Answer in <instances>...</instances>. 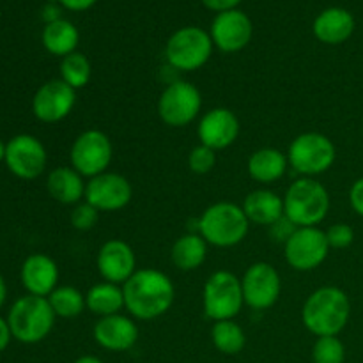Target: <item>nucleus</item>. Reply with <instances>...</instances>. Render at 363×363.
<instances>
[{
    "label": "nucleus",
    "instance_id": "1a4fd4ad",
    "mask_svg": "<svg viewBox=\"0 0 363 363\" xmlns=\"http://www.w3.org/2000/svg\"><path fill=\"white\" fill-rule=\"evenodd\" d=\"M201 91L190 82H170L158 98L160 119L170 128H184L191 124L201 113Z\"/></svg>",
    "mask_w": 363,
    "mask_h": 363
},
{
    "label": "nucleus",
    "instance_id": "aec40b11",
    "mask_svg": "<svg viewBox=\"0 0 363 363\" xmlns=\"http://www.w3.org/2000/svg\"><path fill=\"white\" fill-rule=\"evenodd\" d=\"M21 282L28 294L48 298L59 282L57 262L45 254L28 255L21 266Z\"/></svg>",
    "mask_w": 363,
    "mask_h": 363
},
{
    "label": "nucleus",
    "instance_id": "412c9836",
    "mask_svg": "<svg viewBox=\"0 0 363 363\" xmlns=\"http://www.w3.org/2000/svg\"><path fill=\"white\" fill-rule=\"evenodd\" d=\"M314 35L325 45H342L353 35L354 16L342 7H328L314 20Z\"/></svg>",
    "mask_w": 363,
    "mask_h": 363
},
{
    "label": "nucleus",
    "instance_id": "20e7f679",
    "mask_svg": "<svg viewBox=\"0 0 363 363\" xmlns=\"http://www.w3.org/2000/svg\"><path fill=\"white\" fill-rule=\"evenodd\" d=\"M328 211V190L314 177L294 181L284 195V215L296 227H318Z\"/></svg>",
    "mask_w": 363,
    "mask_h": 363
},
{
    "label": "nucleus",
    "instance_id": "f257e3e1",
    "mask_svg": "<svg viewBox=\"0 0 363 363\" xmlns=\"http://www.w3.org/2000/svg\"><path fill=\"white\" fill-rule=\"evenodd\" d=\"M124 307L140 321L162 318L170 311L176 287L169 275L155 268H142L123 284Z\"/></svg>",
    "mask_w": 363,
    "mask_h": 363
},
{
    "label": "nucleus",
    "instance_id": "c85d7f7f",
    "mask_svg": "<svg viewBox=\"0 0 363 363\" xmlns=\"http://www.w3.org/2000/svg\"><path fill=\"white\" fill-rule=\"evenodd\" d=\"M50 307L57 318H78L87 308L85 294L73 286H60L48 296Z\"/></svg>",
    "mask_w": 363,
    "mask_h": 363
},
{
    "label": "nucleus",
    "instance_id": "f704fd0d",
    "mask_svg": "<svg viewBox=\"0 0 363 363\" xmlns=\"http://www.w3.org/2000/svg\"><path fill=\"white\" fill-rule=\"evenodd\" d=\"M268 229H269V236L273 238V241H277V243L286 245L287 240H289V238L293 236L294 230H296L298 227L294 225V223L291 222V220L287 218L286 215H284L282 218L277 220V222L273 223V225H269Z\"/></svg>",
    "mask_w": 363,
    "mask_h": 363
},
{
    "label": "nucleus",
    "instance_id": "ddd939ff",
    "mask_svg": "<svg viewBox=\"0 0 363 363\" xmlns=\"http://www.w3.org/2000/svg\"><path fill=\"white\" fill-rule=\"evenodd\" d=\"M45 145L32 135H16L6 144L7 169L20 179H35L46 169Z\"/></svg>",
    "mask_w": 363,
    "mask_h": 363
},
{
    "label": "nucleus",
    "instance_id": "72a5a7b5",
    "mask_svg": "<svg viewBox=\"0 0 363 363\" xmlns=\"http://www.w3.org/2000/svg\"><path fill=\"white\" fill-rule=\"evenodd\" d=\"M325 233L330 248H337V250H344V248L351 247L354 241V230L347 223H333Z\"/></svg>",
    "mask_w": 363,
    "mask_h": 363
},
{
    "label": "nucleus",
    "instance_id": "0eeeda50",
    "mask_svg": "<svg viewBox=\"0 0 363 363\" xmlns=\"http://www.w3.org/2000/svg\"><path fill=\"white\" fill-rule=\"evenodd\" d=\"M202 305L206 318L213 323L234 319L245 305L241 280L225 269L215 272L204 284Z\"/></svg>",
    "mask_w": 363,
    "mask_h": 363
},
{
    "label": "nucleus",
    "instance_id": "6e6552de",
    "mask_svg": "<svg viewBox=\"0 0 363 363\" xmlns=\"http://www.w3.org/2000/svg\"><path fill=\"white\" fill-rule=\"evenodd\" d=\"M337 158L335 144L318 131L301 133L291 142L287 160L289 165L303 177H314L328 172Z\"/></svg>",
    "mask_w": 363,
    "mask_h": 363
},
{
    "label": "nucleus",
    "instance_id": "423d86ee",
    "mask_svg": "<svg viewBox=\"0 0 363 363\" xmlns=\"http://www.w3.org/2000/svg\"><path fill=\"white\" fill-rule=\"evenodd\" d=\"M213 39L201 27H183L174 32L165 46V59L176 71L190 73L206 66L213 53Z\"/></svg>",
    "mask_w": 363,
    "mask_h": 363
},
{
    "label": "nucleus",
    "instance_id": "ea45409f",
    "mask_svg": "<svg viewBox=\"0 0 363 363\" xmlns=\"http://www.w3.org/2000/svg\"><path fill=\"white\" fill-rule=\"evenodd\" d=\"M43 18L46 20V23H52V21L55 20H60V14H59V9H57L53 4H48V6L45 7V11H43Z\"/></svg>",
    "mask_w": 363,
    "mask_h": 363
},
{
    "label": "nucleus",
    "instance_id": "c9c22d12",
    "mask_svg": "<svg viewBox=\"0 0 363 363\" xmlns=\"http://www.w3.org/2000/svg\"><path fill=\"white\" fill-rule=\"evenodd\" d=\"M350 204L357 215L363 218V177L357 179L350 190Z\"/></svg>",
    "mask_w": 363,
    "mask_h": 363
},
{
    "label": "nucleus",
    "instance_id": "a211bd4d",
    "mask_svg": "<svg viewBox=\"0 0 363 363\" xmlns=\"http://www.w3.org/2000/svg\"><path fill=\"white\" fill-rule=\"evenodd\" d=\"M96 264L103 280L117 286H123L137 272V257L133 248L123 240H108L103 243L96 257Z\"/></svg>",
    "mask_w": 363,
    "mask_h": 363
},
{
    "label": "nucleus",
    "instance_id": "cd10ccee",
    "mask_svg": "<svg viewBox=\"0 0 363 363\" xmlns=\"http://www.w3.org/2000/svg\"><path fill=\"white\" fill-rule=\"evenodd\" d=\"M211 342L220 353L238 354L247 344V335L234 319H227V321L213 323Z\"/></svg>",
    "mask_w": 363,
    "mask_h": 363
},
{
    "label": "nucleus",
    "instance_id": "2eb2a0df",
    "mask_svg": "<svg viewBox=\"0 0 363 363\" xmlns=\"http://www.w3.org/2000/svg\"><path fill=\"white\" fill-rule=\"evenodd\" d=\"M77 105V91L57 78L43 84L32 99V112L41 123L53 124L66 119Z\"/></svg>",
    "mask_w": 363,
    "mask_h": 363
},
{
    "label": "nucleus",
    "instance_id": "9d476101",
    "mask_svg": "<svg viewBox=\"0 0 363 363\" xmlns=\"http://www.w3.org/2000/svg\"><path fill=\"white\" fill-rule=\"evenodd\" d=\"M113 147L108 135L99 130H85L71 145V167L84 177H96L106 172L112 163Z\"/></svg>",
    "mask_w": 363,
    "mask_h": 363
},
{
    "label": "nucleus",
    "instance_id": "6ab92c4d",
    "mask_svg": "<svg viewBox=\"0 0 363 363\" xmlns=\"http://www.w3.org/2000/svg\"><path fill=\"white\" fill-rule=\"evenodd\" d=\"M92 335L103 350L123 353L137 344L138 326L128 315L113 314L108 318H99L92 330Z\"/></svg>",
    "mask_w": 363,
    "mask_h": 363
},
{
    "label": "nucleus",
    "instance_id": "dca6fc26",
    "mask_svg": "<svg viewBox=\"0 0 363 363\" xmlns=\"http://www.w3.org/2000/svg\"><path fill=\"white\" fill-rule=\"evenodd\" d=\"M209 35L213 45L225 53L241 52L254 35L252 20L240 9H230L218 13L211 23Z\"/></svg>",
    "mask_w": 363,
    "mask_h": 363
},
{
    "label": "nucleus",
    "instance_id": "f03ea898",
    "mask_svg": "<svg viewBox=\"0 0 363 363\" xmlns=\"http://www.w3.org/2000/svg\"><path fill=\"white\" fill-rule=\"evenodd\" d=\"M350 296L335 286L315 289L301 308V321L315 337H339L350 323Z\"/></svg>",
    "mask_w": 363,
    "mask_h": 363
},
{
    "label": "nucleus",
    "instance_id": "f8f14e48",
    "mask_svg": "<svg viewBox=\"0 0 363 363\" xmlns=\"http://www.w3.org/2000/svg\"><path fill=\"white\" fill-rule=\"evenodd\" d=\"M245 305L254 311H268L279 301L282 293V279L269 262H254L241 279Z\"/></svg>",
    "mask_w": 363,
    "mask_h": 363
},
{
    "label": "nucleus",
    "instance_id": "58836bf2",
    "mask_svg": "<svg viewBox=\"0 0 363 363\" xmlns=\"http://www.w3.org/2000/svg\"><path fill=\"white\" fill-rule=\"evenodd\" d=\"M11 337H13V333H11L9 323L4 321V319L0 318V353H2L7 346H9Z\"/></svg>",
    "mask_w": 363,
    "mask_h": 363
},
{
    "label": "nucleus",
    "instance_id": "c756f323",
    "mask_svg": "<svg viewBox=\"0 0 363 363\" xmlns=\"http://www.w3.org/2000/svg\"><path fill=\"white\" fill-rule=\"evenodd\" d=\"M92 66L87 57L80 52H73L66 55L60 62V80L78 91L91 82Z\"/></svg>",
    "mask_w": 363,
    "mask_h": 363
},
{
    "label": "nucleus",
    "instance_id": "9b49d317",
    "mask_svg": "<svg viewBox=\"0 0 363 363\" xmlns=\"http://www.w3.org/2000/svg\"><path fill=\"white\" fill-rule=\"evenodd\" d=\"M330 252L326 233L319 227H298L284 245L287 264L296 272H312L326 261Z\"/></svg>",
    "mask_w": 363,
    "mask_h": 363
},
{
    "label": "nucleus",
    "instance_id": "2f4dec72",
    "mask_svg": "<svg viewBox=\"0 0 363 363\" xmlns=\"http://www.w3.org/2000/svg\"><path fill=\"white\" fill-rule=\"evenodd\" d=\"M216 165V151L206 147V145L199 144L195 145L194 149L188 155V167L194 174H199V176H204V174H209Z\"/></svg>",
    "mask_w": 363,
    "mask_h": 363
},
{
    "label": "nucleus",
    "instance_id": "393cba45",
    "mask_svg": "<svg viewBox=\"0 0 363 363\" xmlns=\"http://www.w3.org/2000/svg\"><path fill=\"white\" fill-rule=\"evenodd\" d=\"M208 257V243L201 234H183L177 238L170 250L172 264L181 272H194L201 268Z\"/></svg>",
    "mask_w": 363,
    "mask_h": 363
},
{
    "label": "nucleus",
    "instance_id": "39448f33",
    "mask_svg": "<svg viewBox=\"0 0 363 363\" xmlns=\"http://www.w3.org/2000/svg\"><path fill=\"white\" fill-rule=\"evenodd\" d=\"M55 318L48 298L28 294L11 307L7 323L14 339L23 344H35L50 335Z\"/></svg>",
    "mask_w": 363,
    "mask_h": 363
},
{
    "label": "nucleus",
    "instance_id": "f3484780",
    "mask_svg": "<svg viewBox=\"0 0 363 363\" xmlns=\"http://www.w3.org/2000/svg\"><path fill=\"white\" fill-rule=\"evenodd\" d=\"M240 130L241 124L238 116L225 106L208 110L197 124L199 140L213 151L230 147L240 137Z\"/></svg>",
    "mask_w": 363,
    "mask_h": 363
},
{
    "label": "nucleus",
    "instance_id": "37998d69",
    "mask_svg": "<svg viewBox=\"0 0 363 363\" xmlns=\"http://www.w3.org/2000/svg\"><path fill=\"white\" fill-rule=\"evenodd\" d=\"M4 160H6V144L0 140V162H4Z\"/></svg>",
    "mask_w": 363,
    "mask_h": 363
},
{
    "label": "nucleus",
    "instance_id": "7c9ffc66",
    "mask_svg": "<svg viewBox=\"0 0 363 363\" xmlns=\"http://www.w3.org/2000/svg\"><path fill=\"white\" fill-rule=\"evenodd\" d=\"M314 363H344L346 347L339 337H318L312 347Z\"/></svg>",
    "mask_w": 363,
    "mask_h": 363
},
{
    "label": "nucleus",
    "instance_id": "a19ab883",
    "mask_svg": "<svg viewBox=\"0 0 363 363\" xmlns=\"http://www.w3.org/2000/svg\"><path fill=\"white\" fill-rule=\"evenodd\" d=\"M73 363H103L98 357H92V354H85V357L77 358Z\"/></svg>",
    "mask_w": 363,
    "mask_h": 363
},
{
    "label": "nucleus",
    "instance_id": "79ce46f5",
    "mask_svg": "<svg viewBox=\"0 0 363 363\" xmlns=\"http://www.w3.org/2000/svg\"><path fill=\"white\" fill-rule=\"evenodd\" d=\"M6 294H7V289H6V282H4L2 275H0V307L4 305V301H6Z\"/></svg>",
    "mask_w": 363,
    "mask_h": 363
},
{
    "label": "nucleus",
    "instance_id": "4c0bfd02",
    "mask_svg": "<svg viewBox=\"0 0 363 363\" xmlns=\"http://www.w3.org/2000/svg\"><path fill=\"white\" fill-rule=\"evenodd\" d=\"M60 6H64L69 11H85L94 6L98 0H59Z\"/></svg>",
    "mask_w": 363,
    "mask_h": 363
},
{
    "label": "nucleus",
    "instance_id": "b1692460",
    "mask_svg": "<svg viewBox=\"0 0 363 363\" xmlns=\"http://www.w3.org/2000/svg\"><path fill=\"white\" fill-rule=\"evenodd\" d=\"M287 167H289L287 155L275 147L257 149L255 152H252L247 163L248 176L261 184H272L282 179Z\"/></svg>",
    "mask_w": 363,
    "mask_h": 363
},
{
    "label": "nucleus",
    "instance_id": "e433bc0d",
    "mask_svg": "<svg viewBox=\"0 0 363 363\" xmlns=\"http://www.w3.org/2000/svg\"><path fill=\"white\" fill-rule=\"evenodd\" d=\"M208 9L216 11V13H223V11L236 9V6H240L241 0H201Z\"/></svg>",
    "mask_w": 363,
    "mask_h": 363
},
{
    "label": "nucleus",
    "instance_id": "4468645a",
    "mask_svg": "<svg viewBox=\"0 0 363 363\" xmlns=\"http://www.w3.org/2000/svg\"><path fill=\"white\" fill-rule=\"evenodd\" d=\"M133 197L131 183L124 176L116 172H103L91 177L85 186V201L94 206L98 211H121L126 208Z\"/></svg>",
    "mask_w": 363,
    "mask_h": 363
},
{
    "label": "nucleus",
    "instance_id": "bb28decb",
    "mask_svg": "<svg viewBox=\"0 0 363 363\" xmlns=\"http://www.w3.org/2000/svg\"><path fill=\"white\" fill-rule=\"evenodd\" d=\"M87 311L98 318H108V315L121 314L124 307L123 286L112 282H101L92 286L85 294Z\"/></svg>",
    "mask_w": 363,
    "mask_h": 363
},
{
    "label": "nucleus",
    "instance_id": "a878e982",
    "mask_svg": "<svg viewBox=\"0 0 363 363\" xmlns=\"http://www.w3.org/2000/svg\"><path fill=\"white\" fill-rule=\"evenodd\" d=\"M43 46L46 52H50L55 57H66L69 53L77 52L78 41H80V32L71 21L67 20H55L52 23H46L41 34Z\"/></svg>",
    "mask_w": 363,
    "mask_h": 363
},
{
    "label": "nucleus",
    "instance_id": "4be33fe9",
    "mask_svg": "<svg viewBox=\"0 0 363 363\" xmlns=\"http://www.w3.org/2000/svg\"><path fill=\"white\" fill-rule=\"evenodd\" d=\"M241 208H243L248 222L269 227L284 216V197L268 188H259L245 197Z\"/></svg>",
    "mask_w": 363,
    "mask_h": 363
},
{
    "label": "nucleus",
    "instance_id": "473e14b6",
    "mask_svg": "<svg viewBox=\"0 0 363 363\" xmlns=\"http://www.w3.org/2000/svg\"><path fill=\"white\" fill-rule=\"evenodd\" d=\"M98 218H99V211L94 208V206L89 204L87 201L78 202V204L73 208V211H71V216H69L71 225H73L77 230H82V233L91 230L92 227L96 225V222H98Z\"/></svg>",
    "mask_w": 363,
    "mask_h": 363
},
{
    "label": "nucleus",
    "instance_id": "7ed1b4c3",
    "mask_svg": "<svg viewBox=\"0 0 363 363\" xmlns=\"http://www.w3.org/2000/svg\"><path fill=\"white\" fill-rule=\"evenodd\" d=\"M199 234L216 248H230L247 238L250 222L243 208L234 202H216L204 209L197 222Z\"/></svg>",
    "mask_w": 363,
    "mask_h": 363
},
{
    "label": "nucleus",
    "instance_id": "5701e85b",
    "mask_svg": "<svg viewBox=\"0 0 363 363\" xmlns=\"http://www.w3.org/2000/svg\"><path fill=\"white\" fill-rule=\"evenodd\" d=\"M85 186L87 183L84 181V176L78 174L73 167H57L50 172L46 188L48 194L60 204L77 206L85 199Z\"/></svg>",
    "mask_w": 363,
    "mask_h": 363
}]
</instances>
